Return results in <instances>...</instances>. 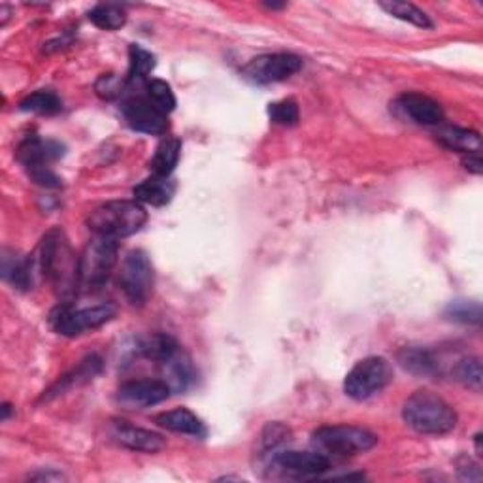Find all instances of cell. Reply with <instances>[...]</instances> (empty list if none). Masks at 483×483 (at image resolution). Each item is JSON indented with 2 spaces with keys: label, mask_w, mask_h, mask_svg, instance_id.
I'll list each match as a JSON object with an SVG mask.
<instances>
[{
  "label": "cell",
  "mask_w": 483,
  "mask_h": 483,
  "mask_svg": "<svg viewBox=\"0 0 483 483\" xmlns=\"http://www.w3.org/2000/svg\"><path fill=\"white\" fill-rule=\"evenodd\" d=\"M121 112L125 121L129 123V127L146 133V134H165L168 121L167 114L160 112L157 106L146 97H133L129 100H125L121 106Z\"/></svg>",
  "instance_id": "11"
},
{
  "label": "cell",
  "mask_w": 483,
  "mask_h": 483,
  "mask_svg": "<svg viewBox=\"0 0 483 483\" xmlns=\"http://www.w3.org/2000/svg\"><path fill=\"white\" fill-rule=\"evenodd\" d=\"M160 368H163V374H165L163 382H167V385L174 392H182L193 384V375H194L193 365L189 361V357L182 349L177 351L172 359L160 365Z\"/></svg>",
  "instance_id": "20"
},
{
  "label": "cell",
  "mask_w": 483,
  "mask_h": 483,
  "mask_svg": "<svg viewBox=\"0 0 483 483\" xmlns=\"http://www.w3.org/2000/svg\"><path fill=\"white\" fill-rule=\"evenodd\" d=\"M155 56L150 53L148 49L140 47L136 44H133L129 47V74H127V83H138L142 80H146L151 70L155 68Z\"/></svg>",
  "instance_id": "26"
},
{
  "label": "cell",
  "mask_w": 483,
  "mask_h": 483,
  "mask_svg": "<svg viewBox=\"0 0 483 483\" xmlns=\"http://www.w3.org/2000/svg\"><path fill=\"white\" fill-rule=\"evenodd\" d=\"M20 110L23 112H32V114H42V116H53L59 114L63 110V102L61 99L51 93V91H37L29 97H25L20 102Z\"/></svg>",
  "instance_id": "27"
},
{
  "label": "cell",
  "mask_w": 483,
  "mask_h": 483,
  "mask_svg": "<svg viewBox=\"0 0 483 483\" xmlns=\"http://www.w3.org/2000/svg\"><path fill=\"white\" fill-rule=\"evenodd\" d=\"M395 106L404 117H410L418 125H425V127H438L444 123L442 106L421 93H404L399 97Z\"/></svg>",
  "instance_id": "15"
},
{
  "label": "cell",
  "mask_w": 483,
  "mask_h": 483,
  "mask_svg": "<svg viewBox=\"0 0 483 483\" xmlns=\"http://www.w3.org/2000/svg\"><path fill=\"white\" fill-rule=\"evenodd\" d=\"M17 160L29 170L46 168L53 160H57L65 155L63 144L56 140H42L39 136H27L20 148H17Z\"/></svg>",
  "instance_id": "14"
},
{
  "label": "cell",
  "mask_w": 483,
  "mask_h": 483,
  "mask_svg": "<svg viewBox=\"0 0 483 483\" xmlns=\"http://www.w3.org/2000/svg\"><path fill=\"white\" fill-rule=\"evenodd\" d=\"M180 349L182 348L177 346L176 340L167 332H153L140 342L142 355H144L146 359L157 363L159 367L167 363L168 359H172V357Z\"/></svg>",
  "instance_id": "21"
},
{
  "label": "cell",
  "mask_w": 483,
  "mask_h": 483,
  "mask_svg": "<svg viewBox=\"0 0 483 483\" xmlns=\"http://www.w3.org/2000/svg\"><path fill=\"white\" fill-rule=\"evenodd\" d=\"M176 193V184L170 176H157L153 174L148 180L138 184L133 189L134 201L140 204H150L155 208L167 206Z\"/></svg>",
  "instance_id": "16"
},
{
  "label": "cell",
  "mask_w": 483,
  "mask_h": 483,
  "mask_svg": "<svg viewBox=\"0 0 483 483\" xmlns=\"http://www.w3.org/2000/svg\"><path fill=\"white\" fill-rule=\"evenodd\" d=\"M268 116H271V121L274 125H280V127H295L298 123L300 112L295 100H280L268 106Z\"/></svg>",
  "instance_id": "31"
},
{
  "label": "cell",
  "mask_w": 483,
  "mask_h": 483,
  "mask_svg": "<svg viewBox=\"0 0 483 483\" xmlns=\"http://www.w3.org/2000/svg\"><path fill=\"white\" fill-rule=\"evenodd\" d=\"M402 418L419 435H447L457 425L455 410L431 391H416L402 406Z\"/></svg>",
  "instance_id": "2"
},
{
  "label": "cell",
  "mask_w": 483,
  "mask_h": 483,
  "mask_svg": "<svg viewBox=\"0 0 483 483\" xmlns=\"http://www.w3.org/2000/svg\"><path fill=\"white\" fill-rule=\"evenodd\" d=\"M302 68V59L293 53H271L249 61L244 66V76L255 83H278L289 80Z\"/></svg>",
  "instance_id": "9"
},
{
  "label": "cell",
  "mask_w": 483,
  "mask_h": 483,
  "mask_svg": "<svg viewBox=\"0 0 483 483\" xmlns=\"http://www.w3.org/2000/svg\"><path fill=\"white\" fill-rule=\"evenodd\" d=\"M148 99L157 106V108L163 114H170L176 108V97L172 93V89L167 82L163 80H150L146 83Z\"/></svg>",
  "instance_id": "30"
},
{
  "label": "cell",
  "mask_w": 483,
  "mask_h": 483,
  "mask_svg": "<svg viewBox=\"0 0 483 483\" xmlns=\"http://www.w3.org/2000/svg\"><path fill=\"white\" fill-rule=\"evenodd\" d=\"M170 387L163 380H134L121 385L119 402L131 410H144L170 397Z\"/></svg>",
  "instance_id": "12"
},
{
  "label": "cell",
  "mask_w": 483,
  "mask_h": 483,
  "mask_svg": "<svg viewBox=\"0 0 483 483\" xmlns=\"http://www.w3.org/2000/svg\"><path fill=\"white\" fill-rule=\"evenodd\" d=\"M127 85V80H119L116 74H102L95 83V91L104 100H114L123 95Z\"/></svg>",
  "instance_id": "33"
},
{
  "label": "cell",
  "mask_w": 483,
  "mask_h": 483,
  "mask_svg": "<svg viewBox=\"0 0 483 483\" xmlns=\"http://www.w3.org/2000/svg\"><path fill=\"white\" fill-rule=\"evenodd\" d=\"M182 153V142L174 136H165L151 159V170L157 176H172Z\"/></svg>",
  "instance_id": "24"
},
{
  "label": "cell",
  "mask_w": 483,
  "mask_h": 483,
  "mask_svg": "<svg viewBox=\"0 0 483 483\" xmlns=\"http://www.w3.org/2000/svg\"><path fill=\"white\" fill-rule=\"evenodd\" d=\"M110 435L119 445L127 447V450H133V452L159 453L167 447V440L160 435L146 431V428L134 427L127 421H119V419L112 421Z\"/></svg>",
  "instance_id": "13"
},
{
  "label": "cell",
  "mask_w": 483,
  "mask_h": 483,
  "mask_svg": "<svg viewBox=\"0 0 483 483\" xmlns=\"http://www.w3.org/2000/svg\"><path fill=\"white\" fill-rule=\"evenodd\" d=\"M455 375L457 380L469 389L474 391L481 389V363L478 357H467V359H462L455 368Z\"/></svg>",
  "instance_id": "32"
},
{
  "label": "cell",
  "mask_w": 483,
  "mask_h": 483,
  "mask_svg": "<svg viewBox=\"0 0 483 483\" xmlns=\"http://www.w3.org/2000/svg\"><path fill=\"white\" fill-rule=\"evenodd\" d=\"M114 304H97L89 308H76L70 302H63L49 314V325L61 336H80L87 331L99 329L116 317Z\"/></svg>",
  "instance_id": "5"
},
{
  "label": "cell",
  "mask_w": 483,
  "mask_h": 483,
  "mask_svg": "<svg viewBox=\"0 0 483 483\" xmlns=\"http://www.w3.org/2000/svg\"><path fill=\"white\" fill-rule=\"evenodd\" d=\"M450 321L462 325H479L481 323V306L472 300H455L445 308L444 314Z\"/></svg>",
  "instance_id": "29"
},
{
  "label": "cell",
  "mask_w": 483,
  "mask_h": 483,
  "mask_svg": "<svg viewBox=\"0 0 483 483\" xmlns=\"http://www.w3.org/2000/svg\"><path fill=\"white\" fill-rule=\"evenodd\" d=\"M102 370V361L99 359L97 355H91L87 357V359H83L73 372L63 375L61 382L53 387L49 391V395H61V392H65L66 389H73L74 385H83V384H89L95 380V375H99Z\"/></svg>",
  "instance_id": "22"
},
{
  "label": "cell",
  "mask_w": 483,
  "mask_h": 483,
  "mask_svg": "<svg viewBox=\"0 0 483 483\" xmlns=\"http://www.w3.org/2000/svg\"><path fill=\"white\" fill-rule=\"evenodd\" d=\"M314 445L317 452L334 457H351L370 452L378 444V436L363 427L353 425H329L314 433Z\"/></svg>",
  "instance_id": "4"
},
{
  "label": "cell",
  "mask_w": 483,
  "mask_h": 483,
  "mask_svg": "<svg viewBox=\"0 0 483 483\" xmlns=\"http://www.w3.org/2000/svg\"><path fill=\"white\" fill-rule=\"evenodd\" d=\"M155 423L167 428V431H172L177 435H189L194 438L206 436L204 423L187 408H176V410L165 411V414H159L155 418Z\"/></svg>",
  "instance_id": "18"
},
{
  "label": "cell",
  "mask_w": 483,
  "mask_h": 483,
  "mask_svg": "<svg viewBox=\"0 0 483 483\" xmlns=\"http://www.w3.org/2000/svg\"><path fill=\"white\" fill-rule=\"evenodd\" d=\"M274 467L291 478H321L331 470V461L321 452H280L272 457Z\"/></svg>",
  "instance_id": "10"
},
{
  "label": "cell",
  "mask_w": 483,
  "mask_h": 483,
  "mask_svg": "<svg viewBox=\"0 0 483 483\" xmlns=\"http://www.w3.org/2000/svg\"><path fill=\"white\" fill-rule=\"evenodd\" d=\"M435 136L444 148L462 155L481 151V136L474 131L455 127V125H438Z\"/></svg>",
  "instance_id": "17"
},
{
  "label": "cell",
  "mask_w": 483,
  "mask_h": 483,
  "mask_svg": "<svg viewBox=\"0 0 483 483\" xmlns=\"http://www.w3.org/2000/svg\"><path fill=\"white\" fill-rule=\"evenodd\" d=\"M148 221V211L138 201H112L99 206L87 218V227L95 237L127 238Z\"/></svg>",
  "instance_id": "3"
},
{
  "label": "cell",
  "mask_w": 483,
  "mask_h": 483,
  "mask_svg": "<svg viewBox=\"0 0 483 483\" xmlns=\"http://www.w3.org/2000/svg\"><path fill=\"white\" fill-rule=\"evenodd\" d=\"M117 240L95 237L80 255V288L100 289L117 264Z\"/></svg>",
  "instance_id": "6"
},
{
  "label": "cell",
  "mask_w": 483,
  "mask_h": 483,
  "mask_svg": "<svg viewBox=\"0 0 483 483\" xmlns=\"http://www.w3.org/2000/svg\"><path fill=\"white\" fill-rule=\"evenodd\" d=\"M153 283L155 276L150 257L140 249H134L121 263L119 288L123 295L127 297L133 306H144L151 297Z\"/></svg>",
  "instance_id": "8"
},
{
  "label": "cell",
  "mask_w": 483,
  "mask_h": 483,
  "mask_svg": "<svg viewBox=\"0 0 483 483\" xmlns=\"http://www.w3.org/2000/svg\"><path fill=\"white\" fill-rule=\"evenodd\" d=\"M3 276L15 289L29 291L34 285V257H4Z\"/></svg>",
  "instance_id": "23"
},
{
  "label": "cell",
  "mask_w": 483,
  "mask_h": 483,
  "mask_svg": "<svg viewBox=\"0 0 483 483\" xmlns=\"http://www.w3.org/2000/svg\"><path fill=\"white\" fill-rule=\"evenodd\" d=\"M380 8L385 10L389 15L397 17L401 22H406L419 29H433L435 23L428 20V15L419 10L416 4L410 3H399V0H389V3H380Z\"/></svg>",
  "instance_id": "25"
},
{
  "label": "cell",
  "mask_w": 483,
  "mask_h": 483,
  "mask_svg": "<svg viewBox=\"0 0 483 483\" xmlns=\"http://www.w3.org/2000/svg\"><path fill=\"white\" fill-rule=\"evenodd\" d=\"M397 359L404 370L419 375V378H431L438 374V361L435 355L425 348H402Z\"/></svg>",
  "instance_id": "19"
},
{
  "label": "cell",
  "mask_w": 483,
  "mask_h": 483,
  "mask_svg": "<svg viewBox=\"0 0 483 483\" xmlns=\"http://www.w3.org/2000/svg\"><path fill=\"white\" fill-rule=\"evenodd\" d=\"M392 380V368L384 357H367L346 375L344 391L353 401H367L384 391Z\"/></svg>",
  "instance_id": "7"
},
{
  "label": "cell",
  "mask_w": 483,
  "mask_h": 483,
  "mask_svg": "<svg viewBox=\"0 0 483 483\" xmlns=\"http://www.w3.org/2000/svg\"><path fill=\"white\" fill-rule=\"evenodd\" d=\"M462 165H464V168H467L472 174L479 176L483 172V163H481V155L479 153L462 155Z\"/></svg>",
  "instance_id": "35"
},
{
  "label": "cell",
  "mask_w": 483,
  "mask_h": 483,
  "mask_svg": "<svg viewBox=\"0 0 483 483\" xmlns=\"http://www.w3.org/2000/svg\"><path fill=\"white\" fill-rule=\"evenodd\" d=\"M289 436V431L285 428L283 425L280 423H271L266 428H264V435H263V442H264V447L266 450H271V447H276L280 444H283L285 440H288Z\"/></svg>",
  "instance_id": "34"
},
{
  "label": "cell",
  "mask_w": 483,
  "mask_h": 483,
  "mask_svg": "<svg viewBox=\"0 0 483 483\" xmlns=\"http://www.w3.org/2000/svg\"><path fill=\"white\" fill-rule=\"evenodd\" d=\"M40 272L56 285L59 295H73L80 288V257L74 255L65 232L49 230L40 244Z\"/></svg>",
  "instance_id": "1"
},
{
  "label": "cell",
  "mask_w": 483,
  "mask_h": 483,
  "mask_svg": "<svg viewBox=\"0 0 483 483\" xmlns=\"http://www.w3.org/2000/svg\"><path fill=\"white\" fill-rule=\"evenodd\" d=\"M89 22L102 30H117L127 23V13L117 4H99L89 12Z\"/></svg>",
  "instance_id": "28"
}]
</instances>
